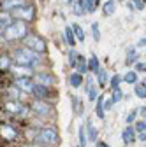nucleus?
<instances>
[{
	"label": "nucleus",
	"mask_w": 146,
	"mask_h": 147,
	"mask_svg": "<svg viewBox=\"0 0 146 147\" xmlns=\"http://www.w3.org/2000/svg\"><path fill=\"white\" fill-rule=\"evenodd\" d=\"M70 28H72V32H74L78 42H85V40H86V33H85V30H83V26H81L79 23H72Z\"/></svg>",
	"instance_id": "26"
},
{
	"label": "nucleus",
	"mask_w": 146,
	"mask_h": 147,
	"mask_svg": "<svg viewBox=\"0 0 146 147\" xmlns=\"http://www.w3.org/2000/svg\"><path fill=\"white\" fill-rule=\"evenodd\" d=\"M9 95H11V98H12V100H21L25 93H23V91L18 88V86H14V84H12V88L9 89Z\"/></svg>",
	"instance_id": "33"
},
{
	"label": "nucleus",
	"mask_w": 146,
	"mask_h": 147,
	"mask_svg": "<svg viewBox=\"0 0 146 147\" xmlns=\"http://www.w3.org/2000/svg\"><path fill=\"white\" fill-rule=\"evenodd\" d=\"M85 128H86V137H88V142H90V144H95V142L99 140V130L95 128L93 121H92V119H86Z\"/></svg>",
	"instance_id": "11"
},
{
	"label": "nucleus",
	"mask_w": 146,
	"mask_h": 147,
	"mask_svg": "<svg viewBox=\"0 0 146 147\" xmlns=\"http://www.w3.org/2000/svg\"><path fill=\"white\" fill-rule=\"evenodd\" d=\"M0 135H2L5 140H11V142L18 138V131L14 130L11 124H2V126H0Z\"/></svg>",
	"instance_id": "14"
},
{
	"label": "nucleus",
	"mask_w": 146,
	"mask_h": 147,
	"mask_svg": "<svg viewBox=\"0 0 146 147\" xmlns=\"http://www.w3.org/2000/svg\"><path fill=\"white\" fill-rule=\"evenodd\" d=\"M116 12V0H106L102 4V14L104 16H113Z\"/></svg>",
	"instance_id": "22"
},
{
	"label": "nucleus",
	"mask_w": 146,
	"mask_h": 147,
	"mask_svg": "<svg viewBox=\"0 0 146 147\" xmlns=\"http://www.w3.org/2000/svg\"><path fill=\"white\" fill-rule=\"evenodd\" d=\"M76 60H78V53H76L74 47H70V49H69V65H70L72 68H76Z\"/></svg>",
	"instance_id": "37"
},
{
	"label": "nucleus",
	"mask_w": 146,
	"mask_h": 147,
	"mask_svg": "<svg viewBox=\"0 0 146 147\" xmlns=\"http://www.w3.org/2000/svg\"><path fill=\"white\" fill-rule=\"evenodd\" d=\"M143 2H144V5H146V0H143Z\"/></svg>",
	"instance_id": "53"
},
{
	"label": "nucleus",
	"mask_w": 146,
	"mask_h": 147,
	"mask_svg": "<svg viewBox=\"0 0 146 147\" xmlns=\"http://www.w3.org/2000/svg\"><path fill=\"white\" fill-rule=\"evenodd\" d=\"M121 140H123L125 145H130V144H134L137 140V131H136L134 124H127L125 126V130L121 131Z\"/></svg>",
	"instance_id": "10"
},
{
	"label": "nucleus",
	"mask_w": 146,
	"mask_h": 147,
	"mask_svg": "<svg viewBox=\"0 0 146 147\" xmlns=\"http://www.w3.org/2000/svg\"><path fill=\"white\" fill-rule=\"evenodd\" d=\"M33 81H35V84H42V86H51L53 84V76H49L48 72H37L33 76Z\"/></svg>",
	"instance_id": "13"
},
{
	"label": "nucleus",
	"mask_w": 146,
	"mask_h": 147,
	"mask_svg": "<svg viewBox=\"0 0 146 147\" xmlns=\"http://www.w3.org/2000/svg\"><path fill=\"white\" fill-rule=\"evenodd\" d=\"M136 47H146V37H143V39L137 42V46Z\"/></svg>",
	"instance_id": "47"
},
{
	"label": "nucleus",
	"mask_w": 146,
	"mask_h": 147,
	"mask_svg": "<svg viewBox=\"0 0 146 147\" xmlns=\"http://www.w3.org/2000/svg\"><path fill=\"white\" fill-rule=\"evenodd\" d=\"M11 67H12L11 58L5 54H0V70H11Z\"/></svg>",
	"instance_id": "32"
},
{
	"label": "nucleus",
	"mask_w": 146,
	"mask_h": 147,
	"mask_svg": "<svg viewBox=\"0 0 146 147\" xmlns=\"http://www.w3.org/2000/svg\"><path fill=\"white\" fill-rule=\"evenodd\" d=\"M85 91H86V96L90 102H95L97 96L100 95L99 93V86H97V81H95V76L90 74V76L85 79Z\"/></svg>",
	"instance_id": "7"
},
{
	"label": "nucleus",
	"mask_w": 146,
	"mask_h": 147,
	"mask_svg": "<svg viewBox=\"0 0 146 147\" xmlns=\"http://www.w3.org/2000/svg\"><path fill=\"white\" fill-rule=\"evenodd\" d=\"M137 114H139V107H136V109H132L129 114H127V117H125V123L127 124H134V121H136V117H137Z\"/></svg>",
	"instance_id": "35"
},
{
	"label": "nucleus",
	"mask_w": 146,
	"mask_h": 147,
	"mask_svg": "<svg viewBox=\"0 0 146 147\" xmlns=\"http://www.w3.org/2000/svg\"><path fill=\"white\" fill-rule=\"evenodd\" d=\"M121 82H123V76H120V74H115V76L109 79V88H111V89H116V88L121 86Z\"/></svg>",
	"instance_id": "31"
},
{
	"label": "nucleus",
	"mask_w": 146,
	"mask_h": 147,
	"mask_svg": "<svg viewBox=\"0 0 146 147\" xmlns=\"http://www.w3.org/2000/svg\"><path fill=\"white\" fill-rule=\"evenodd\" d=\"M104 95H99L97 96V100H95V116L100 119V121H104L106 119V110H104Z\"/></svg>",
	"instance_id": "19"
},
{
	"label": "nucleus",
	"mask_w": 146,
	"mask_h": 147,
	"mask_svg": "<svg viewBox=\"0 0 146 147\" xmlns=\"http://www.w3.org/2000/svg\"><path fill=\"white\" fill-rule=\"evenodd\" d=\"M134 70H136V72H146V63H144V61H137V63L134 65Z\"/></svg>",
	"instance_id": "41"
},
{
	"label": "nucleus",
	"mask_w": 146,
	"mask_h": 147,
	"mask_svg": "<svg viewBox=\"0 0 146 147\" xmlns=\"http://www.w3.org/2000/svg\"><path fill=\"white\" fill-rule=\"evenodd\" d=\"M123 89L121 88H116V89H113V95H111V98H113V102L115 103H120L121 100H123Z\"/></svg>",
	"instance_id": "36"
},
{
	"label": "nucleus",
	"mask_w": 146,
	"mask_h": 147,
	"mask_svg": "<svg viewBox=\"0 0 146 147\" xmlns=\"http://www.w3.org/2000/svg\"><path fill=\"white\" fill-rule=\"evenodd\" d=\"M90 5H92V9H90V14H92V12H95L97 7H99V0H90Z\"/></svg>",
	"instance_id": "43"
},
{
	"label": "nucleus",
	"mask_w": 146,
	"mask_h": 147,
	"mask_svg": "<svg viewBox=\"0 0 146 147\" xmlns=\"http://www.w3.org/2000/svg\"><path fill=\"white\" fill-rule=\"evenodd\" d=\"M30 110L33 114H37V116H41V117H48L51 112H53V107L46 102V100H33V103L30 105Z\"/></svg>",
	"instance_id": "8"
},
{
	"label": "nucleus",
	"mask_w": 146,
	"mask_h": 147,
	"mask_svg": "<svg viewBox=\"0 0 146 147\" xmlns=\"http://www.w3.org/2000/svg\"><path fill=\"white\" fill-rule=\"evenodd\" d=\"M0 7H2V0H0Z\"/></svg>",
	"instance_id": "52"
},
{
	"label": "nucleus",
	"mask_w": 146,
	"mask_h": 147,
	"mask_svg": "<svg viewBox=\"0 0 146 147\" xmlns=\"http://www.w3.org/2000/svg\"><path fill=\"white\" fill-rule=\"evenodd\" d=\"M109 79H111V77H109L107 70L100 67V70L95 74V81H97V86H99V88H106V86L109 84Z\"/></svg>",
	"instance_id": "17"
},
{
	"label": "nucleus",
	"mask_w": 146,
	"mask_h": 147,
	"mask_svg": "<svg viewBox=\"0 0 146 147\" xmlns=\"http://www.w3.org/2000/svg\"><path fill=\"white\" fill-rule=\"evenodd\" d=\"M130 2L136 5V11H143L144 9V2H143V0H130Z\"/></svg>",
	"instance_id": "42"
},
{
	"label": "nucleus",
	"mask_w": 146,
	"mask_h": 147,
	"mask_svg": "<svg viewBox=\"0 0 146 147\" xmlns=\"http://www.w3.org/2000/svg\"><path fill=\"white\" fill-rule=\"evenodd\" d=\"M78 138H79V145H81V147H86V145H88V137H86V128H85V124L79 126V130H78Z\"/></svg>",
	"instance_id": "29"
},
{
	"label": "nucleus",
	"mask_w": 146,
	"mask_h": 147,
	"mask_svg": "<svg viewBox=\"0 0 146 147\" xmlns=\"http://www.w3.org/2000/svg\"><path fill=\"white\" fill-rule=\"evenodd\" d=\"M79 9L85 11V14H90V9H92V5H90V0H78V4H76Z\"/></svg>",
	"instance_id": "38"
},
{
	"label": "nucleus",
	"mask_w": 146,
	"mask_h": 147,
	"mask_svg": "<svg viewBox=\"0 0 146 147\" xmlns=\"http://www.w3.org/2000/svg\"><path fill=\"white\" fill-rule=\"evenodd\" d=\"M95 147H109V144H106V142H95Z\"/></svg>",
	"instance_id": "48"
},
{
	"label": "nucleus",
	"mask_w": 146,
	"mask_h": 147,
	"mask_svg": "<svg viewBox=\"0 0 146 147\" xmlns=\"http://www.w3.org/2000/svg\"><path fill=\"white\" fill-rule=\"evenodd\" d=\"M134 128H136V131L141 133V131H146V119H136L134 121Z\"/></svg>",
	"instance_id": "39"
},
{
	"label": "nucleus",
	"mask_w": 146,
	"mask_h": 147,
	"mask_svg": "<svg viewBox=\"0 0 146 147\" xmlns=\"http://www.w3.org/2000/svg\"><path fill=\"white\" fill-rule=\"evenodd\" d=\"M99 70H100V60L97 58V54H90V58H88V72L95 76Z\"/></svg>",
	"instance_id": "21"
},
{
	"label": "nucleus",
	"mask_w": 146,
	"mask_h": 147,
	"mask_svg": "<svg viewBox=\"0 0 146 147\" xmlns=\"http://www.w3.org/2000/svg\"><path fill=\"white\" fill-rule=\"evenodd\" d=\"M137 61H139V53H137L136 46L127 47V51H125V65L130 67V65H136Z\"/></svg>",
	"instance_id": "12"
},
{
	"label": "nucleus",
	"mask_w": 146,
	"mask_h": 147,
	"mask_svg": "<svg viewBox=\"0 0 146 147\" xmlns=\"http://www.w3.org/2000/svg\"><path fill=\"white\" fill-rule=\"evenodd\" d=\"M23 46L33 49L35 53H39V54H46V51H48L46 40L42 39V37L35 35V33H28V35L25 37V39H23Z\"/></svg>",
	"instance_id": "4"
},
{
	"label": "nucleus",
	"mask_w": 146,
	"mask_h": 147,
	"mask_svg": "<svg viewBox=\"0 0 146 147\" xmlns=\"http://www.w3.org/2000/svg\"><path fill=\"white\" fill-rule=\"evenodd\" d=\"M72 107H74L76 116H83V103H81L78 95H72Z\"/></svg>",
	"instance_id": "30"
},
{
	"label": "nucleus",
	"mask_w": 146,
	"mask_h": 147,
	"mask_svg": "<svg viewBox=\"0 0 146 147\" xmlns=\"http://www.w3.org/2000/svg\"><path fill=\"white\" fill-rule=\"evenodd\" d=\"M123 82H127V84H136V82H139V77H137V72L136 70H129L123 76Z\"/></svg>",
	"instance_id": "27"
},
{
	"label": "nucleus",
	"mask_w": 146,
	"mask_h": 147,
	"mask_svg": "<svg viewBox=\"0 0 146 147\" xmlns=\"http://www.w3.org/2000/svg\"><path fill=\"white\" fill-rule=\"evenodd\" d=\"M12 21H14L12 14L9 11H2V9H0V28H7Z\"/></svg>",
	"instance_id": "23"
},
{
	"label": "nucleus",
	"mask_w": 146,
	"mask_h": 147,
	"mask_svg": "<svg viewBox=\"0 0 146 147\" xmlns=\"http://www.w3.org/2000/svg\"><path fill=\"white\" fill-rule=\"evenodd\" d=\"M90 30H92V37H93V40L95 42H100V26H99V23L95 21V23H92V26H90Z\"/></svg>",
	"instance_id": "34"
},
{
	"label": "nucleus",
	"mask_w": 146,
	"mask_h": 147,
	"mask_svg": "<svg viewBox=\"0 0 146 147\" xmlns=\"http://www.w3.org/2000/svg\"><path fill=\"white\" fill-rule=\"evenodd\" d=\"M67 4H74V0H67Z\"/></svg>",
	"instance_id": "50"
},
{
	"label": "nucleus",
	"mask_w": 146,
	"mask_h": 147,
	"mask_svg": "<svg viewBox=\"0 0 146 147\" xmlns=\"http://www.w3.org/2000/svg\"><path fill=\"white\" fill-rule=\"evenodd\" d=\"M74 70H78L79 74H83V76L88 72V60L83 56V54H78V60H76V68H74Z\"/></svg>",
	"instance_id": "25"
},
{
	"label": "nucleus",
	"mask_w": 146,
	"mask_h": 147,
	"mask_svg": "<svg viewBox=\"0 0 146 147\" xmlns=\"http://www.w3.org/2000/svg\"><path fill=\"white\" fill-rule=\"evenodd\" d=\"M72 12H74V16H78V18H79V16H85V11H83V9H79L78 5H74V9H72Z\"/></svg>",
	"instance_id": "44"
},
{
	"label": "nucleus",
	"mask_w": 146,
	"mask_h": 147,
	"mask_svg": "<svg viewBox=\"0 0 146 147\" xmlns=\"http://www.w3.org/2000/svg\"><path fill=\"white\" fill-rule=\"evenodd\" d=\"M83 82H85V77H83V74H79L78 70H74L69 76V84L74 88V89H78V88H81L83 86Z\"/></svg>",
	"instance_id": "18"
},
{
	"label": "nucleus",
	"mask_w": 146,
	"mask_h": 147,
	"mask_svg": "<svg viewBox=\"0 0 146 147\" xmlns=\"http://www.w3.org/2000/svg\"><path fill=\"white\" fill-rule=\"evenodd\" d=\"M63 39H65V42H67L70 47H76L78 39H76V35H74V32H72L70 26H65V30H63Z\"/></svg>",
	"instance_id": "24"
},
{
	"label": "nucleus",
	"mask_w": 146,
	"mask_h": 147,
	"mask_svg": "<svg viewBox=\"0 0 146 147\" xmlns=\"http://www.w3.org/2000/svg\"><path fill=\"white\" fill-rule=\"evenodd\" d=\"M28 33H30V32H28V23H27V21L14 20L7 28H4L2 39H5V40H9V42H14V40H23Z\"/></svg>",
	"instance_id": "2"
},
{
	"label": "nucleus",
	"mask_w": 146,
	"mask_h": 147,
	"mask_svg": "<svg viewBox=\"0 0 146 147\" xmlns=\"http://www.w3.org/2000/svg\"><path fill=\"white\" fill-rule=\"evenodd\" d=\"M141 82H143V84H144V86H146V77H144V79H143V81H141Z\"/></svg>",
	"instance_id": "51"
},
{
	"label": "nucleus",
	"mask_w": 146,
	"mask_h": 147,
	"mask_svg": "<svg viewBox=\"0 0 146 147\" xmlns=\"http://www.w3.org/2000/svg\"><path fill=\"white\" fill-rule=\"evenodd\" d=\"M11 72H14L16 76H33V68H30V67H27V65H18V63H14L12 67H11Z\"/></svg>",
	"instance_id": "20"
},
{
	"label": "nucleus",
	"mask_w": 146,
	"mask_h": 147,
	"mask_svg": "<svg viewBox=\"0 0 146 147\" xmlns=\"http://www.w3.org/2000/svg\"><path fill=\"white\" fill-rule=\"evenodd\" d=\"M35 140L39 144H42L44 147H53L58 144V133L55 128H41V130H37Z\"/></svg>",
	"instance_id": "3"
},
{
	"label": "nucleus",
	"mask_w": 146,
	"mask_h": 147,
	"mask_svg": "<svg viewBox=\"0 0 146 147\" xmlns=\"http://www.w3.org/2000/svg\"><path fill=\"white\" fill-rule=\"evenodd\" d=\"M28 2V0H2V11H14V9H18V7H21V5H25Z\"/></svg>",
	"instance_id": "15"
},
{
	"label": "nucleus",
	"mask_w": 146,
	"mask_h": 147,
	"mask_svg": "<svg viewBox=\"0 0 146 147\" xmlns=\"http://www.w3.org/2000/svg\"><path fill=\"white\" fill-rule=\"evenodd\" d=\"M4 109L12 116H27L30 110V107H27L21 100H9V102H5Z\"/></svg>",
	"instance_id": "6"
},
{
	"label": "nucleus",
	"mask_w": 146,
	"mask_h": 147,
	"mask_svg": "<svg viewBox=\"0 0 146 147\" xmlns=\"http://www.w3.org/2000/svg\"><path fill=\"white\" fill-rule=\"evenodd\" d=\"M113 105H115L113 98H106V100H104V110H106V112H107V110H111Z\"/></svg>",
	"instance_id": "40"
},
{
	"label": "nucleus",
	"mask_w": 146,
	"mask_h": 147,
	"mask_svg": "<svg viewBox=\"0 0 146 147\" xmlns=\"http://www.w3.org/2000/svg\"><path fill=\"white\" fill-rule=\"evenodd\" d=\"M139 114L143 116V119H146V105H141L139 107Z\"/></svg>",
	"instance_id": "46"
},
{
	"label": "nucleus",
	"mask_w": 146,
	"mask_h": 147,
	"mask_svg": "<svg viewBox=\"0 0 146 147\" xmlns=\"http://www.w3.org/2000/svg\"><path fill=\"white\" fill-rule=\"evenodd\" d=\"M32 95L35 98H39V100H48V96H49V88L48 86H42V84H35Z\"/></svg>",
	"instance_id": "16"
},
{
	"label": "nucleus",
	"mask_w": 146,
	"mask_h": 147,
	"mask_svg": "<svg viewBox=\"0 0 146 147\" xmlns=\"http://www.w3.org/2000/svg\"><path fill=\"white\" fill-rule=\"evenodd\" d=\"M127 7H129V11H136V5L130 2V0H129V2H127Z\"/></svg>",
	"instance_id": "49"
},
{
	"label": "nucleus",
	"mask_w": 146,
	"mask_h": 147,
	"mask_svg": "<svg viewBox=\"0 0 146 147\" xmlns=\"http://www.w3.org/2000/svg\"><path fill=\"white\" fill-rule=\"evenodd\" d=\"M79 147H81V145H79Z\"/></svg>",
	"instance_id": "54"
},
{
	"label": "nucleus",
	"mask_w": 146,
	"mask_h": 147,
	"mask_svg": "<svg viewBox=\"0 0 146 147\" xmlns=\"http://www.w3.org/2000/svg\"><path fill=\"white\" fill-rule=\"evenodd\" d=\"M12 60L14 63L18 65H27L30 68H35V67H39L41 61H42V54L39 53H35L33 49L27 47V46H21V47H16L12 51Z\"/></svg>",
	"instance_id": "1"
},
{
	"label": "nucleus",
	"mask_w": 146,
	"mask_h": 147,
	"mask_svg": "<svg viewBox=\"0 0 146 147\" xmlns=\"http://www.w3.org/2000/svg\"><path fill=\"white\" fill-rule=\"evenodd\" d=\"M14 86H18L25 95H32L33 86H35V81H33V77H30V76H16Z\"/></svg>",
	"instance_id": "9"
},
{
	"label": "nucleus",
	"mask_w": 146,
	"mask_h": 147,
	"mask_svg": "<svg viewBox=\"0 0 146 147\" xmlns=\"http://www.w3.org/2000/svg\"><path fill=\"white\" fill-rule=\"evenodd\" d=\"M11 14H12L14 20H21V21L30 23V21H33V18H35V5L30 4V2H27L25 5L11 11Z\"/></svg>",
	"instance_id": "5"
},
{
	"label": "nucleus",
	"mask_w": 146,
	"mask_h": 147,
	"mask_svg": "<svg viewBox=\"0 0 146 147\" xmlns=\"http://www.w3.org/2000/svg\"><path fill=\"white\" fill-rule=\"evenodd\" d=\"M134 93H136L137 98L146 100V86H144L143 82H136V84H134Z\"/></svg>",
	"instance_id": "28"
},
{
	"label": "nucleus",
	"mask_w": 146,
	"mask_h": 147,
	"mask_svg": "<svg viewBox=\"0 0 146 147\" xmlns=\"http://www.w3.org/2000/svg\"><path fill=\"white\" fill-rule=\"evenodd\" d=\"M137 140H139V142H146V131L137 133Z\"/></svg>",
	"instance_id": "45"
}]
</instances>
